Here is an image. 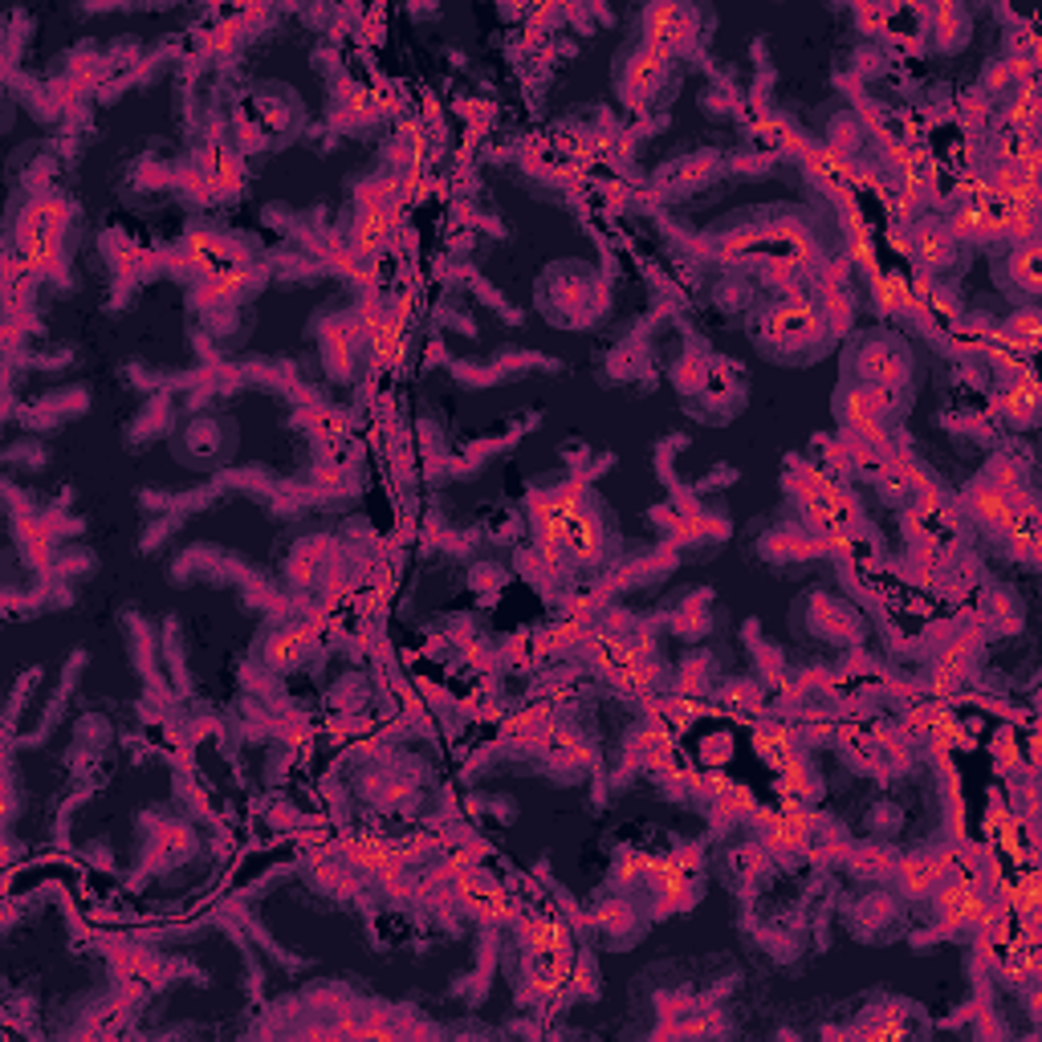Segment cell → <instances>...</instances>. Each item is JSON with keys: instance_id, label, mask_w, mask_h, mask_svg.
<instances>
[{"instance_id": "obj_2", "label": "cell", "mask_w": 1042, "mask_h": 1042, "mask_svg": "<svg viewBox=\"0 0 1042 1042\" xmlns=\"http://www.w3.org/2000/svg\"><path fill=\"white\" fill-rule=\"evenodd\" d=\"M688 33H692V25H688V13H684V9H652V13H648V37H652L660 49L684 45Z\"/></svg>"}, {"instance_id": "obj_6", "label": "cell", "mask_w": 1042, "mask_h": 1042, "mask_svg": "<svg viewBox=\"0 0 1042 1042\" xmlns=\"http://www.w3.org/2000/svg\"><path fill=\"white\" fill-rule=\"evenodd\" d=\"M1014 269H1018V277H1022V281H1026V285H1030V289H1034V285H1038V277H1034V249H1026V253H1018V257H1014Z\"/></svg>"}, {"instance_id": "obj_1", "label": "cell", "mask_w": 1042, "mask_h": 1042, "mask_svg": "<svg viewBox=\"0 0 1042 1042\" xmlns=\"http://www.w3.org/2000/svg\"><path fill=\"white\" fill-rule=\"evenodd\" d=\"M941 912L949 924H981L986 920V900L973 884H949L941 892Z\"/></svg>"}, {"instance_id": "obj_4", "label": "cell", "mask_w": 1042, "mask_h": 1042, "mask_svg": "<svg viewBox=\"0 0 1042 1042\" xmlns=\"http://www.w3.org/2000/svg\"><path fill=\"white\" fill-rule=\"evenodd\" d=\"M863 371L872 379H880V383H896L904 375V363H900L896 351H888V346H872V351L863 355Z\"/></svg>"}, {"instance_id": "obj_3", "label": "cell", "mask_w": 1042, "mask_h": 1042, "mask_svg": "<svg viewBox=\"0 0 1042 1042\" xmlns=\"http://www.w3.org/2000/svg\"><path fill=\"white\" fill-rule=\"evenodd\" d=\"M973 505H977V513L990 521V526H998V530H1018V517H1014V509H1010V497L998 489V485H977V493H973Z\"/></svg>"}, {"instance_id": "obj_5", "label": "cell", "mask_w": 1042, "mask_h": 1042, "mask_svg": "<svg viewBox=\"0 0 1042 1042\" xmlns=\"http://www.w3.org/2000/svg\"><path fill=\"white\" fill-rule=\"evenodd\" d=\"M916 249H920L924 261L941 265V261H949V233L941 224H920L916 228Z\"/></svg>"}]
</instances>
